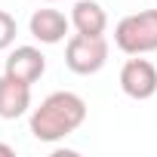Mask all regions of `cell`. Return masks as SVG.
<instances>
[{
	"label": "cell",
	"instance_id": "30bf717a",
	"mask_svg": "<svg viewBox=\"0 0 157 157\" xmlns=\"http://www.w3.org/2000/svg\"><path fill=\"white\" fill-rule=\"evenodd\" d=\"M0 157H16V148L6 145V142H0Z\"/></svg>",
	"mask_w": 157,
	"mask_h": 157
},
{
	"label": "cell",
	"instance_id": "7a4b0ae2",
	"mask_svg": "<svg viewBox=\"0 0 157 157\" xmlns=\"http://www.w3.org/2000/svg\"><path fill=\"white\" fill-rule=\"evenodd\" d=\"M114 46L126 56L157 52V10H142L123 16L114 28Z\"/></svg>",
	"mask_w": 157,
	"mask_h": 157
},
{
	"label": "cell",
	"instance_id": "7c38bea8",
	"mask_svg": "<svg viewBox=\"0 0 157 157\" xmlns=\"http://www.w3.org/2000/svg\"><path fill=\"white\" fill-rule=\"evenodd\" d=\"M154 3H157V0H154Z\"/></svg>",
	"mask_w": 157,
	"mask_h": 157
},
{
	"label": "cell",
	"instance_id": "3957f363",
	"mask_svg": "<svg viewBox=\"0 0 157 157\" xmlns=\"http://www.w3.org/2000/svg\"><path fill=\"white\" fill-rule=\"evenodd\" d=\"M108 62V40L105 34H80L77 31L74 37H68V46H65V65L68 71L80 74V77H90V74H99Z\"/></svg>",
	"mask_w": 157,
	"mask_h": 157
},
{
	"label": "cell",
	"instance_id": "ba28073f",
	"mask_svg": "<svg viewBox=\"0 0 157 157\" xmlns=\"http://www.w3.org/2000/svg\"><path fill=\"white\" fill-rule=\"evenodd\" d=\"M71 25L80 34H105L108 28V13L96 0H77L71 10Z\"/></svg>",
	"mask_w": 157,
	"mask_h": 157
},
{
	"label": "cell",
	"instance_id": "9c48e42d",
	"mask_svg": "<svg viewBox=\"0 0 157 157\" xmlns=\"http://www.w3.org/2000/svg\"><path fill=\"white\" fill-rule=\"evenodd\" d=\"M16 34H19L16 19H13L6 10H0V49H10V46L16 43Z\"/></svg>",
	"mask_w": 157,
	"mask_h": 157
},
{
	"label": "cell",
	"instance_id": "52a82bcc",
	"mask_svg": "<svg viewBox=\"0 0 157 157\" xmlns=\"http://www.w3.org/2000/svg\"><path fill=\"white\" fill-rule=\"evenodd\" d=\"M68 28H71V19H65V13L59 10H37L31 19H28V31L34 40L40 43H62L68 37Z\"/></svg>",
	"mask_w": 157,
	"mask_h": 157
},
{
	"label": "cell",
	"instance_id": "6da1fadb",
	"mask_svg": "<svg viewBox=\"0 0 157 157\" xmlns=\"http://www.w3.org/2000/svg\"><path fill=\"white\" fill-rule=\"evenodd\" d=\"M86 120V102L77 96V93H68V90H59V93H49L34 111H31V136L37 142H62L68 139L71 132H77Z\"/></svg>",
	"mask_w": 157,
	"mask_h": 157
},
{
	"label": "cell",
	"instance_id": "8fae6325",
	"mask_svg": "<svg viewBox=\"0 0 157 157\" xmlns=\"http://www.w3.org/2000/svg\"><path fill=\"white\" fill-rule=\"evenodd\" d=\"M46 3H56V0H46Z\"/></svg>",
	"mask_w": 157,
	"mask_h": 157
},
{
	"label": "cell",
	"instance_id": "8992f818",
	"mask_svg": "<svg viewBox=\"0 0 157 157\" xmlns=\"http://www.w3.org/2000/svg\"><path fill=\"white\" fill-rule=\"evenodd\" d=\"M31 108V83H22L16 77H0V120H19Z\"/></svg>",
	"mask_w": 157,
	"mask_h": 157
},
{
	"label": "cell",
	"instance_id": "277c9868",
	"mask_svg": "<svg viewBox=\"0 0 157 157\" xmlns=\"http://www.w3.org/2000/svg\"><path fill=\"white\" fill-rule=\"evenodd\" d=\"M120 90L129 99H136V102L151 99L157 93V68L148 59H142V56L126 59L123 68H120Z\"/></svg>",
	"mask_w": 157,
	"mask_h": 157
},
{
	"label": "cell",
	"instance_id": "5b68a950",
	"mask_svg": "<svg viewBox=\"0 0 157 157\" xmlns=\"http://www.w3.org/2000/svg\"><path fill=\"white\" fill-rule=\"evenodd\" d=\"M46 71V56L37 49V46H16L10 56H6V65H3V74L16 77L22 83H37Z\"/></svg>",
	"mask_w": 157,
	"mask_h": 157
}]
</instances>
